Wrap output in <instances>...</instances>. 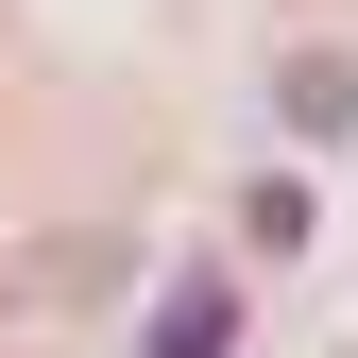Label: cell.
I'll return each mask as SVG.
<instances>
[{
  "label": "cell",
  "mask_w": 358,
  "mask_h": 358,
  "mask_svg": "<svg viewBox=\"0 0 358 358\" xmlns=\"http://www.w3.org/2000/svg\"><path fill=\"white\" fill-rule=\"evenodd\" d=\"M273 85H290V137H341V120H358V69L341 52H290Z\"/></svg>",
  "instance_id": "1"
}]
</instances>
